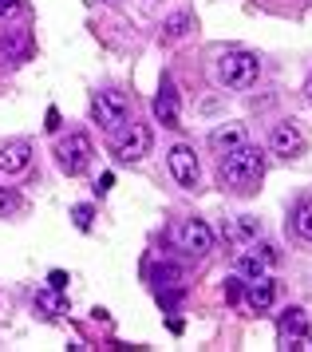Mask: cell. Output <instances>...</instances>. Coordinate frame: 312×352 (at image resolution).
Listing matches in <instances>:
<instances>
[{
  "mask_svg": "<svg viewBox=\"0 0 312 352\" xmlns=\"http://www.w3.org/2000/svg\"><path fill=\"white\" fill-rule=\"evenodd\" d=\"M218 178H221V186H230L234 194H253L261 186V178H265V155H261V146L241 143L237 151L221 155Z\"/></svg>",
  "mask_w": 312,
  "mask_h": 352,
  "instance_id": "cell-1",
  "label": "cell"
},
{
  "mask_svg": "<svg viewBox=\"0 0 312 352\" xmlns=\"http://www.w3.org/2000/svg\"><path fill=\"white\" fill-rule=\"evenodd\" d=\"M257 72H261V60L253 52H225L218 60V80L230 87V91H245L257 83Z\"/></svg>",
  "mask_w": 312,
  "mask_h": 352,
  "instance_id": "cell-2",
  "label": "cell"
},
{
  "mask_svg": "<svg viewBox=\"0 0 312 352\" xmlns=\"http://www.w3.org/2000/svg\"><path fill=\"white\" fill-rule=\"evenodd\" d=\"M115 135V143H111V155L115 162H139L151 155V127H142V123H123L119 131H111Z\"/></svg>",
  "mask_w": 312,
  "mask_h": 352,
  "instance_id": "cell-3",
  "label": "cell"
},
{
  "mask_svg": "<svg viewBox=\"0 0 312 352\" xmlns=\"http://www.w3.org/2000/svg\"><path fill=\"white\" fill-rule=\"evenodd\" d=\"M91 155H95V146H91V139H87L83 131H71V135L56 146V162H60L63 175H71V178L83 175V170L91 166Z\"/></svg>",
  "mask_w": 312,
  "mask_h": 352,
  "instance_id": "cell-4",
  "label": "cell"
},
{
  "mask_svg": "<svg viewBox=\"0 0 312 352\" xmlns=\"http://www.w3.org/2000/svg\"><path fill=\"white\" fill-rule=\"evenodd\" d=\"M91 115L103 131H119L123 123H131V103L123 91H99L91 103Z\"/></svg>",
  "mask_w": 312,
  "mask_h": 352,
  "instance_id": "cell-5",
  "label": "cell"
},
{
  "mask_svg": "<svg viewBox=\"0 0 312 352\" xmlns=\"http://www.w3.org/2000/svg\"><path fill=\"white\" fill-rule=\"evenodd\" d=\"M170 175H174V182L178 186H186V190H194L198 186V178H202V170H198V159H194V151H190L186 143H178V146H170Z\"/></svg>",
  "mask_w": 312,
  "mask_h": 352,
  "instance_id": "cell-6",
  "label": "cell"
},
{
  "mask_svg": "<svg viewBox=\"0 0 312 352\" xmlns=\"http://www.w3.org/2000/svg\"><path fill=\"white\" fill-rule=\"evenodd\" d=\"M269 146H273V155H281V159H297V155H304V135H300L297 123H277L273 127V135H269Z\"/></svg>",
  "mask_w": 312,
  "mask_h": 352,
  "instance_id": "cell-7",
  "label": "cell"
},
{
  "mask_svg": "<svg viewBox=\"0 0 312 352\" xmlns=\"http://www.w3.org/2000/svg\"><path fill=\"white\" fill-rule=\"evenodd\" d=\"M178 241H182V250L194 257H205L210 250H214V230L202 222V218H190L182 230H178Z\"/></svg>",
  "mask_w": 312,
  "mask_h": 352,
  "instance_id": "cell-8",
  "label": "cell"
},
{
  "mask_svg": "<svg viewBox=\"0 0 312 352\" xmlns=\"http://www.w3.org/2000/svg\"><path fill=\"white\" fill-rule=\"evenodd\" d=\"M269 265H277V250H269V245H257V250H245V254L237 257V273L253 281V277H265Z\"/></svg>",
  "mask_w": 312,
  "mask_h": 352,
  "instance_id": "cell-9",
  "label": "cell"
},
{
  "mask_svg": "<svg viewBox=\"0 0 312 352\" xmlns=\"http://www.w3.org/2000/svg\"><path fill=\"white\" fill-rule=\"evenodd\" d=\"M32 166V146L28 143H8L0 146V175H24Z\"/></svg>",
  "mask_w": 312,
  "mask_h": 352,
  "instance_id": "cell-10",
  "label": "cell"
},
{
  "mask_svg": "<svg viewBox=\"0 0 312 352\" xmlns=\"http://www.w3.org/2000/svg\"><path fill=\"white\" fill-rule=\"evenodd\" d=\"M241 143H249V135H245L241 123H221V127L210 131V146H214L218 155H230V151H237Z\"/></svg>",
  "mask_w": 312,
  "mask_h": 352,
  "instance_id": "cell-11",
  "label": "cell"
},
{
  "mask_svg": "<svg viewBox=\"0 0 312 352\" xmlns=\"http://www.w3.org/2000/svg\"><path fill=\"white\" fill-rule=\"evenodd\" d=\"M277 301V281H269V277H253L249 289H245V305H249L253 313H269Z\"/></svg>",
  "mask_w": 312,
  "mask_h": 352,
  "instance_id": "cell-12",
  "label": "cell"
},
{
  "mask_svg": "<svg viewBox=\"0 0 312 352\" xmlns=\"http://www.w3.org/2000/svg\"><path fill=\"white\" fill-rule=\"evenodd\" d=\"M155 119L162 123V127H170V131L182 127V115H178V96L170 91V83H166V87L155 96Z\"/></svg>",
  "mask_w": 312,
  "mask_h": 352,
  "instance_id": "cell-13",
  "label": "cell"
},
{
  "mask_svg": "<svg viewBox=\"0 0 312 352\" xmlns=\"http://www.w3.org/2000/svg\"><path fill=\"white\" fill-rule=\"evenodd\" d=\"M28 56H32V40H28L24 32H20V36H8V40L0 44V67H4V64L16 67V64H24Z\"/></svg>",
  "mask_w": 312,
  "mask_h": 352,
  "instance_id": "cell-14",
  "label": "cell"
},
{
  "mask_svg": "<svg viewBox=\"0 0 312 352\" xmlns=\"http://www.w3.org/2000/svg\"><path fill=\"white\" fill-rule=\"evenodd\" d=\"M190 28H194V16H190V12H174V16L162 24V44H178Z\"/></svg>",
  "mask_w": 312,
  "mask_h": 352,
  "instance_id": "cell-15",
  "label": "cell"
},
{
  "mask_svg": "<svg viewBox=\"0 0 312 352\" xmlns=\"http://www.w3.org/2000/svg\"><path fill=\"white\" fill-rule=\"evenodd\" d=\"M293 230H297V238L312 241V198L297 202V210H293Z\"/></svg>",
  "mask_w": 312,
  "mask_h": 352,
  "instance_id": "cell-16",
  "label": "cell"
},
{
  "mask_svg": "<svg viewBox=\"0 0 312 352\" xmlns=\"http://www.w3.org/2000/svg\"><path fill=\"white\" fill-rule=\"evenodd\" d=\"M36 305L44 309V313H63L67 309V301H63V289H36Z\"/></svg>",
  "mask_w": 312,
  "mask_h": 352,
  "instance_id": "cell-17",
  "label": "cell"
},
{
  "mask_svg": "<svg viewBox=\"0 0 312 352\" xmlns=\"http://www.w3.org/2000/svg\"><path fill=\"white\" fill-rule=\"evenodd\" d=\"M257 234H261V222H257V218H237L234 226H230V238H257Z\"/></svg>",
  "mask_w": 312,
  "mask_h": 352,
  "instance_id": "cell-18",
  "label": "cell"
},
{
  "mask_svg": "<svg viewBox=\"0 0 312 352\" xmlns=\"http://www.w3.org/2000/svg\"><path fill=\"white\" fill-rule=\"evenodd\" d=\"M155 277H158V285H178V281H182V273L174 270V265H158Z\"/></svg>",
  "mask_w": 312,
  "mask_h": 352,
  "instance_id": "cell-19",
  "label": "cell"
},
{
  "mask_svg": "<svg viewBox=\"0 0 312 352\" xmlns=\"http://www.w3.org/2000/svg\"><path fill=\"white\" fill-rule=\"evenodd\" d=\"M71 218H76V226H79V230H91L95 210H91V206H76V210H71Z\"/></svg>",
  "mask_w": 312,
  "mask_h": 352,
  "instance_id": "cell-20",
  "label": "cell"
},
{
  "mask_svg": "<svg viewBox=\"0 0 312 352\" xmlns=\"http://www.w3.org/2000/svg\"><path fill=\"white\" fill-rule=\"evenodd\" d=\"M16 210V194L8 190V186H0V218H4V214H12Z\"/></svg>",
  "mask_w": 312,
  "mask_h": 352,
  "instance_id": "cell-21",
  "label": "cell"
},
{
  "mask_svg": "<svg viewBox=\"0 0 312 352\" xmlns=\"http://www.w3.org/2000/svg\"><path fill=\"white\" fill-rule=\"evenodd\" d=\"M24 12V0H0V16H20Z\"/></svg>",
  "mask_w": 312,
  "mask_h": 352,
  "instance_id": "cell-22",
  "label": "cell"
},
{
  "mask_svg": "<svg viewBox=\"0 0 312 352\" xmlns=\"http://www.w3.org/2000/svg\"><path fill=\"white\" fill-rule=\"evenodd\" d=\"M47 285H52V289H67V273H63V270H52Z\"/></svg>",
  "mask_w": 312,
  "mask_h": 352,
  "instance_id": "cell-23",
  "label": "cell"
},
{
  "mask_svg": "<svg viewBox=\"0 0 312 352\" xmlns=\"http://www.w3.org/2000/svg\"><path fill=\"white\" fill-rule=\"evenodd\" d=\"M111 186H115V175H99V186H95V190H99V194H107Z\"/></svg>",
  "mask_w": 312,
  "mask_h": 352,
  "instance_id": "cell-24",
  "label": "cell"
},
{
  "mask_svg": "<svg viewBox=\"0 0 312 352\" xmlns=\"http://www.w3.org/2000/svg\"><path fill=\"white\" fill-rule=\"evenodd\" d=\"M47 131H60V111H56V107H52V111H47V123H44Z\"/></svg>",
  "mask_w": 312,
  "mask_h": 352,
  "instance_id": "cell-25",
  "label": "cell"
},
{
  "mask_svg": "<svg viewBox=\"0 0 312 352\" xmlns=\"http://www.w3.org/2000/svg\"><path fill=\"white\" fill-rule=\"evenodd\" d=\"M304 91H309V99H312V80H309V87H304Z\"/></svg>",
  "mask_w": 312,
  "mask_h": 352,
  "instance_id": "cell-26",
  "label": "cell"
}]
</instances>
